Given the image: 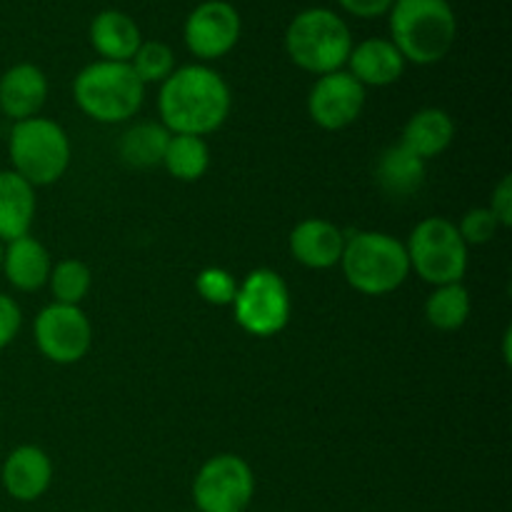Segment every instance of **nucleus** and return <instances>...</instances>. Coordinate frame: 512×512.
Masks as SVG:
<instances>
[{"instance_id":"2eb2a0df","label":"nucleus","mask_w":512,"mask_h":512,"mask_svg":"<svg viewBox=\"0 0 512 512\" xmlns=\"http://www.w3.org/2000/svg\"><path fill=\"white\" fill-rule=\"evenodd\" d=\"M345 235L338 225L323 218H308L290 233V253L310 270H328L340 263Z\"/></svg>"},{"instance_id":"ddd939ff","label":"nucleus","mask_w":512,"mask_h":512,"mask_svg":"<svg viewBox=\"0 0 512 512\" xmlns=\"http://www.w3.org/2000/svg\"><path fill=\"white\" fill-rule=\"evenodd\" d=\"M0 480L10 498L18 503H33L48 493L53 483V463L38 445H20L5 458Z\"/></svg>"},{"instance_id":"4be33fe9","label":"nucleus","mask_w":512,"mask_h":512,"mask_svg":"<svg viewBox=\"0 0 512 512\" xmlns=\"http://www.w3.org/2000/svg\"><path fill=\"white\" fill-rule=\"evenodd\" d=\"M163 165L173 178L183 183H195L203 178L210 168V148L198 135H173L170 133L168 148H165Z\"/></svg>"},{"instance_id":"c85d7f7f","label":"nucleus","mask_w":512,"mask_h":512,"mask_svg":"<svg viewBox=\"0 0 512 512\" xmlns=\"http://www.w3.org/2000/svg\"><path fill=\"white\" fill-rule=\"evenodd\" d=\"M20 325H23L20 305L15 303L10 295L0 293V350L8 348V345L18 338Z\"/></svg>"},{"instance_id":"39448f33","label":"nucleus","mask_w":512,"mask_h":512,"mask_svg":"<svg viewBox=\"0 0 512 512\" xmlns=\"http://www.w3.org/2000/svg\"><path fill=\"white\" fill-rule=\"evenodd\" d=\"M73 98L78 108L98 123H125L143 105L145 85L130 63L98 60L85 65L73 80Z\"/></svg>"},{"instance_id":"f03ea898","label":"nucleus","mask_w":512,"mask_h":512,"mask_svg":"<svg viewBox=\"0 0 512 512\" xmlns=\"http://www.w3.org/2000/svg\"><path fill=\"white\" fill-rule=\"evenodd\" d=\"M390 35L405 63L433 65L453 50L458 20L448 0H395Z\"/></svg>"},{"instance_id":"7ed1b4c3","label":"nucleus","mask_w":512,"mask_h":512,"mask_svg":"<svg viewBox=\"0 0 512 512\" xmlns=\"http://www.w3.org/2000/svg\"><path fill=\"white\" fill-rule=\"evenodd\" d=\"M343 275L363 295H388L398 290L410 275L405 243L378 230H360L345 238Z\"/></svg>"},{"instance_id":"a211bd4d","label":"nucleus","mask_w":512,"mask_h":512,"mask_svg":"<svg viewBox=\"0 0 512 512\" xmlns=\"http://www.w3.org/2000/svg\"><path fill=\"white\" fill-rule=\"evenodd\" d=\"M90 43L103 60L130 63L143 43V35L130 15L120 10H100L90 23Z\"/></svg>"},{"instance_id":"aec40b11","label":"nucleus","mask_w":512,"mask_h":512,"mask_svg":"<svg viewBox=\"0 0 512 512\" xmlns=\"http://www.w3.org/2000/svg\"><path fill=\"white\" fill-rule=\"evenodd\" d=\"M453 138H455L453 118L440 108H423L418 110L408 123H405L400 145L428 163L430 158L443 155L445 150L453 145Z\"/></svg>"},{"instance_id":"f8f14e48","label":"nucleus","mask_w":512,"mask_h":512,"mask_svg":"<svg viewBox=\"0 0 512 512\" xmlns=\"http://www.w3.org/2000/svg\"><path fill=\"white\" fill-rule=\"evenodd\" d=\"M365 108V88L348 73L320 75L308 95V115L323 130H343L360 118Z\"/></svg>"},{"instance_id":"bb28decb","label":"nucleus","mask_w":512,"mask_h":512,"mask_svg":"<svg viewBox=\"0 0 512 512\" xmlns=\"http://www.w3.org/2000/svg\"><path fill=\"white\" fill-rule=\"evenodd\" d=\"M195 290H198V295L205 303L215 305V308H225V305H233L235 293H238V283H235V278L228 270L205 268L195 278Z\"/></svg>"},{"instance_id":"c756f323","label":"nucleus","mask_w":512,"mask_h":512,"mask_svg":"<svg viewBox=\"0 0 512 512\" xmlns=\"http://www.w3.org/2000/svg\"><path fill=\"white\" fill-rule=\"evenodd\" d=\"M490 213L500 223V228H510L512 225V178L505 175L493 190V203H490Z\"/></svg>"},{"instance_id":"412c9836","label":"nucleus","mask_w":512,"mask_h":512,"mask_svg":"<svg viewBox=\"0 0 512 512\" xmlns=\"http://www.w3.org/2000/svg\"><path fill=\"white\" fill-rule=\"evenodd\" d=\"M375 178H378L380 188L393 198H410L425 183V160H420L418 155L398 143L380 153Z\"/></svg>"},{"instance_id":"cd10ccee","label":"nucleus","mask_w":512,"mask_h":512,"mask_svg":"<svg viewBox=\"0 0 512 512\" xmlns=\"http://www.w3.org/2000/svg\"><path fill=\"white\" fill-rule=\"evenodd\" d=\"M498 230H500V223L495 220V215L490 213V208L468 210L458 225L460 238H463V243L468 245V248L470 245L490 243V240L498 235Z\"/></svg>"},{"instance_id":"f257e3e1","label":"nucleus","mask_w":512,"mask_h":512,"mask_svg":"<svg viewBox=\"0 0 512 512\" xmlns=\"http://www.w3.org/2000/svg\"><path fill=\"white\" fill-rule=\"evenodd\" d=\"M233 95L218 70L208 65H183L160 85L158 110L163 128L173 135L215 133L228 120Z\"/></svg>"},{"instance_id":"6ab92c4d","label":"nucleus","mask_w":512,"mask_h":512,"mask_svg":"<svg viewBox=\"0 0 512 512\" xmlns=\"http://www.w3.org/2000/svg\"><path fill=\"white\" fill-rule=\"evenodd\" d=\"M35 218V188L13 170H0V243L30 235Z\"/></svg>"},{"instance_id":"a878e982","label":"nucleus","mask_w":512,"mask_h":512,"mask_svg":"<svg viewBox=\"0 0 512 512\" xmlns=\"http://www.w3.org/2000/svg\"><path fill=\"white\" fill-rule=\"evenodd\" d=\"M130 68L135 70V75L140 78V83H160L173 75L175 70V55L170 45H165L163 40H143L138 48V53L130 60Z\"/></svg>"},{"instance_id":"4468645a","label":"nucleus","mask_w":512,"mask_h":512,"mask_svg":"<svg viewBox=\"0 0 512 512\" xmlns=\"http://www.w3.org/2000/svg\"><path fill=\"white\" fill-rule=\"evenodd\" d=\"M48 100V78L33 63H18L0 78V113L10 120L35 118Z\"/></svg>"},{"instance_id":"2f4dec72","label":"nucleus","mask_w":512,"mask_h":512,"mask_svg":"<svg viewBox=\"0 0 512 512\" xmlns=\"http://www.w3.org/2000/svg\"><path fill=\"white\" fill-rule=\"evenodd\" d=\"M0 263H3V243H0Z\"/></svg>"},{"instance_id":"9b49d317","label":"nucleus","mask_w":512,"mask_h":512,"mask_svg":"<svg viewBox=\"0 0 512 512\" xmlns=\"http://www.w3.org/2000/svg\"><path fill=\"white\" fill-rule=\"evenodd\" d=\"M240 30V15L228 0H205L185 20L183 38L195 58L218 60L238 45Z\"/></svg>"},{"instance_id":"f3484780","label":"nucleus","mask_w":512,"mask_h":512,"mask_svg":"<svg viewBox=\"0 0 512 512\" xmlns=\"http://www.w3.org/2000/svg\"><path fill=\"white\" fill-rule=\"evenodd\" d=\"M0 270H3L5 278L15 290L33 293V290H40L48 283L53 260H50L48 250L40 240H35L33 235H23V238L10 240V243L3 245Z\"/></svg>"},{"instance_id":"393cba45","label":"nucleus","mask_w":512,"mask_h":512,"mask_svg":"<svg viewBox=\"0 0 512 512\" xmlns=\"http://www.w3.org/2000/svg\"><path fill=\"white\" fill-rule=\"evenodd\" d=\"M50 290H53L55 303L60 305H80L93 285V273L83 260H60L50 270Z\"/></svg>"},{"instance_id":"1a4fd4ad","label":"nucleus","mask_w":512,"mask_h":512,"mask_svg":"<svg viewBox=\"0 0 512 512\" xmlns=\"http://www.w3.org/2000/svg\"><path fill=\"white\" fill-rule=\"evenodd\" d=\"M253 493V470L240 455H215L193 480V500L198 512H245Z\"/></svg>"},{"instance_id":"20e7f679","label":"nucleus","mask_w":512,"mask_h":512,"mask_svg":"<svg viewBox=\"0 0 512 512\" xmlns=\"http://www.w3.org/2000/svg\"><path fill=\"white\" fill-rule=\"evenodd\" d=\"M285 50L300 70L320 78L348 63L353 33L333 10L308 8L290 20L285 30Z\"/></svg>"},{"instance_id":"5701e85b","label":"nucleus","mask_w":512,"mask_h":512,"mask_svg":"<svg viewBox=\"0 0 512 512\" xmlns=\"http://www.w3.org/2000/svg\"><path fill=\"white\" fill-rule=\"evenodd\" d=\"M170 133L163 125L155 123H140L133 125L128 133L120 138V158L123 163L133 165V168H153V165H163L165 148H168Z\"/></svg>"},{"instance_id":"6e6552de","label":"nucleus","mask_w":512,"mask_h":512,"mask_svg":"<svg viewBox=\"0 0 512 512\" xmlns=\"http://www.w3.org/2000/svg\"><path fill=\"white\" fill-rule=\"evenodd\" d=\"M235 323L255 338H273L290 320L288 283L275 270L258 268L238 283L233 300Z\"/></svg>"},{"instance_id":"9d476101","label":"nucleus","mask_w":512,"mask_h":512,"mask_svg":"<svg viewBox=\"0 0 512 512\" xmlns=\"http://www.w3.org/2000/svg\"><path fill=\"white\" fill-rule=\"evenodd\" d=\"M35 343L50 363L73 365L88 355L93 325L80 305L53 303L35 318Z\"/></svg>"},{"instance_id":"423d86ee","label":"nucleus","mask_w":512,"mask_h":512,"mask_svg":"<svg viewBox=\"0 0 512 512\" xmlns=\"http://www.w3.org/2000/svg\"><path fill=\"white\" fill-rule=\"evenodd\" d=\"M13 173L33 188L58 183L70 165V140L55 120L35 118L13 125L8 140Z\"/></svg>"},{"instance_id":"0eeeda50","label":"nucleus","mask_w":512,"mask_h":512,"mask_svg":"<svg viewBox=\"0 0 512 512\" xmlns=\"http://www.w3.org/2000/svg\"><path fill=\"white\" fill-rule=\"evenodd\" d=\"M410 270L430 285L463 283L468 273V245L458 233V225L448 218H425L405 243Z\"/></svg>"},{"instance_id":"b1692460","label":"nucleus","mask_w":512,"mask_h":512,"mask_svg":"<svg viewBox=\"0 0 512 512\" xmlns=\"http://www.w3.org/2000/svg\"><path fill=\"white\" fill-rule=\"evenodd\" d=\"M470 308L473 303H470V293L463 283L438 285L425 303V318L433 328L453 333L468 323Z\"/></svg>"},{"instance_id":"dca6fc26","label":"nucleus","mask_w":512,"mask_h":512,"mask_svg":"<svg viewBox=\"0 0 512 512\" xmlns=\"http://www.w3.org/2000/svg\"><path fill=\"white\" fill-rule=\"evenodd\" d=\"M345 65L363 88H385L403 78L405 73V58L395 48L393 40L385 38H368L353 45Z\"/></svg>"},{"instance_id":"7c9ffc66","label":"nucleus","mask_w":512,"mask_h":512,"mask_svg":"<svg viewBox=\"0 0 512 512\" xmlns=\"http://www.w3.org/2000/svg\"><path fill=\"white\" fill-rule=\"evenodd\" d=\"M338 3L355 18H380L393 8L395 0H338Z\"/></svg>"},{"instance_id":"473e14b6","label":"nucleus","mask_w":512,"mask_h":512,"mask_svg":"<svg viewBox=\"0 0 512 512\" xmlns=\"http://www.w3.org/2000/svg\"><path fill=\"white\" fill-rule=\"evenodd\" d=\"M0 115H3V113H0Z\"/></svg>"}]
</instances>
